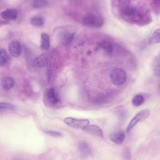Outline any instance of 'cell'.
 Here are the masks:
<instances>
[{"label":"cell","mask_w":160,"mask_h":160,"mask_svg":"<svg viewBox=\"0 0 160 160\" xmlns=\"http://www.w3.org/2000/svg\"><path fill=\"white\" fill-rule=\"evenodd\" d=\"M120 13L123 19L129 23L144 25L151 21V16L146 11L131 4L122 6Z\"/></svg>","instance_id":"6da1fadb"},{"label":"cell","mask_w":160,"mask_h":160,"mask_svg":"<svg viewBox=\"0 0 160 160\" xmlns=\"http://www.w3.org/2000/svg\"><path fill=\"white\" fill-rule=\"evenodd\" d=\"M82 23L84 26L91 28H100L103 25L104 20L100 15L91 12L83 17Z\"/></svg>","instance_id":"7a4b0ae2"},{"label":"cell","mask_w":160,"mask_h":160,"mask_svg":"<svg viewBox=\"0 0 160 160\" xmlns=\"http://www.w3.org/2000/svg\"><path fill=\"white\" fill-rule=\"evenodd\" d=\"M109 77L112 82L118 86L124 84L128 78L126 72L123 69L119 68H116L112 69L109 74Z\"/></svg>","instance_id":"3957f363"},{"label":"cell","mask_w":160,"mask_h":160,"mask_svg":"<svg viewBox=\"0 0 160 160\" xmlns=\"http://www.w3.org/2000/svg\"><path fill=\"white\" fill-rule=\"evenodd\" d=\"M45 102L51 106H55L59 104L60 98L54 88H48L44 92Z\"/></svg>","instance_id":"277c9868"},{"label":"cell","mask_w":160,"mask_h":160,"mask_svg":"<svg viewBox=\"0 0 160 160\" xmlns=\"http://www.w3.org/2000/svg\"><path fill=\"white\" fill-rule=\"evenodd\" d=\"M149 114L150 111L148 109H142L141 111L138 112L129 122L126 128V131L129 132L138 122L148 118Z\"/></svg>","instance_id":"5b68a950"},{"label":"cell","mask_w":160,"mask_h":160,"mask_svg":"<svg viewBox=\"0 0 160 160\" xmlns=\"http://www.w3.org/2000/svg\"><path fill=\"white\" fill-rule=\"evenodd\" d=\"M64 122L69 126L76 129H82L89 124V121L88 119L74 118L72 117H67L64 118Z\"/></svg>","instance_id":"8992f818"},{"label":"cell","mask_w":160,"mask_h":160,"mask_svg":"<svg viewBox=\"0 0 160 160\" xmlns=\"http://www.w3.org/2000/svg\"><path fill=\"white\" fill-rule=\"evenodd\" d=\"M9 54L12 57H18L21 54L22 47L21 42L18 40L11 41L8 46Z\"/></svg>","instance_id":"52a82bcc"},{"label":"cell","mask_w":160,"mask_h":160,"mask_svg":"<svg viewBox=\"0 0 160 160\" xmlns=\"http://www.w3.org/2000/svg\"><path fill=\"white\" fill-rule=\"evenodd\" d=\"M82 131L86 132L88 134H92L95 136L102 138L103 136V132L102 129L97 125L94 124H88L84 127Z\"/></svg>","instance_id":"ba28073f"},{"label":"cell","mask_w":160,"mask_h":160,"mask_svg":"<svg viewBox=\"0 0 160 160\" xmlns=\"http://www.w3.org/2000/svg\"><path fill=\"white\" fill-rule=\"evenodd\" d=\"M18 15V12L16 9H7L1 12V17L5 21L15 20Z\"/></svg>","instance_id":"9c48e42d"},{"label":"cell","mask_w":160,"mask_h":160,"mask_svg":"<svg viewBox=\"0 0 160 160\" xmlns=\"http://www.w3.org/2000/svg\"><path fill=\"white\" fill-rule=\"evenodd\" d=\"M49 62V56L47 53H44L38 56L34 61V65L38 68H44L48 65Z\"/></svg>","instance_id":"30bf717a"},{"label":"cell","mask_w":160,"mask_h":160,"mask_svg":"<svg viewBox=\"0 0 160 160\" xmlns=\"http://www.w3.org/2000/svg\"><path fill=\"white\" fill-rule=\"evenodd\" d=\"M109 139L112 142L116 144H121L124 141L125 134L123 131H116L110 134Z\"/></svg>","instance_id":"8fae6325"},{"label":"cell","mask_w":160,"mask_h":160,"mask_svg":"<svg viewBox=\"0 0 160 160\" xmlns=\"http://www.w3.org/2000/svg\"><path fill=\"white\" fill-rule=\"evenodd\" d=\"M1 85L3 89L8 91L12 89L14 86L15 82L14 80L11 77H4L1 81Z\"/></svg>","instance_id":"7c38bea8"},{"label":"cell","mask_w":160,"mask_h":160,"mask_svg":"<svg viewBox=\"0 0 160 160\" xmlns=\"http://www.w3.org/2000/svg\"><path fill=\"white\" fill-rule=\"evenodd\" d=\"M49 36L47 33L42 32L41 35V48L46 51L49 48Z\"/></svg>","instance_id":"4fadbf2b"},{"label":"cell","mask_w":160,"mask_h":160,"mask_svg":"<svg viewBox=\"0 0 160 160\" xmlns=\"http://www.w3.org/2000/svg\"><path fill=\"white\" fill-rule=\"evenodd\" d=\"M99 48L102 49L106 53L108 54H111L113 51V46L111 42L107 41H103L100 42L99 45Z\"/></svg>","instance_id":"5bb4252c"},{"label":"cell","mask_w":160,"mask_h":160,"mask_svg":"<svg viewBox=\"0 0 160 160\" xmlns=\"http://www.w3.org/2000/svg\"><path fill=\"white\" fill-rule=\"evenodd\" d=\"M9 60V56L8 52L4 49H1L0 50V65L4 66L8 64Z\"/></svg>","instance_id":"9a60e30c"},{"label":"cell","mask_w":160,"mask_h":160,"mask_svg":"<svg viewBox=\"0 0 160 160\" xmlns=\"http://www.w3.org/2000/svg\"><path fill=\"white\" fill-rule=\"evenodd\" d=\"M160 29L158 28L155 30L149 39V42L151 44H154L160 42Z\"/></svg>","instance_id":"2e32d148"},{"label":"cell","mask_w":160,"mask_h":160,"mask_svg":"<svg viewBox=\"0 0 160 160\" xmlns=\"http://www.w3.org/2000/svg\"><path fill=\"white\" fill-rule=\"evenodd\" d=\"M144 102V98L141 94H138L134 96L132 99V104L135 106H140Z\"/></svg>","instance_id":"e0dca14e"},{"label":"cell","mask_w":160,"mask_h":160,"mask_svg":"<svg viewBox=\"0 0 160 160\" xmlns=\"http://www.w3.org/2000/svg\"><path fill=\"white\" fill-rule=\"evenodd\" d=\"M31 23L35 27H41L44 23V19L41 16H34L31 19Z\"/></svg>","instance_id":"ac0fdd59"},{"label":"cell","mask_w":160,"mask_h":160,"mask_svg":"<svg viewBox=\"0 0 160 160\" xmlns=\"http://www.w3.org/2000/svg\"><path fill=\"white\" fill-rule=\"evenodd\" d=\"M74 39V34L71 32H65L62 34V41L64 44H70Z\"/></svg>","instance_id":"d6986e66"},{"label":"cell","mask_w":160,"mask_h":160,"mask_svg":"<svg viewBox=\"0 0 160 160\" xmlns=\"http://www.w3.org/2000/svg\"><path fill=\"white\" fill-rule=\"evenodd\" d=\"M152 68L154 73L156 76H159V56H157L152 63Z\"/></svg>","instance_id":"ffe728a7"},{"label":"cell","mask_w":160,"mask_h":160,"mask_svg":"<svg viewBox=\"0 0 160 160\" xmlns=\"http://www.w3.org/2000/svg\"><path fill=\"white\" fill-rule=\"evenodd\" d=\"M32 5L34 8H42L46 7L48 5V2L44 0H36L32 1Z\"/></svg>","instance_id":"44dd1931"},{"label":"cell","mask_w":160,"mask_h":160,"mask_svg":"<svg viewBox=\"0 0 160 160\" xmlns=\"http://www.w3.org/2000/svg\"><path fill=\"white\" fill-rule=\"evenodd\" d=\"M0 109L1 111L3 110H12L14 109V106L11 103L1 102L0 103Z\"/></svg>","instance_id":"7402d4cb"},{"label":"cell","mask_w":160,"mask_h":160,"mask_svg":"<svg viewBox=\"0 0 160 160\" xmlns=\"http://www.w3.org/2000/svg\"><path fill=\"white\" fill-rule=\"evenodd\" d=\"M152 8L154 9L156 14H159L160 12V1H153L151 3Z\"/></svg>","instance_id":"603a6c76"},{"label":"cell","mask_w":160,"mask_h":160,"mask_svg":"<svg viewBox=\"0 0 160 160\" xmlns=\"http://www.w3.org/2000/svg\"><path fill=\"white\" fill-rule=\"evenodd\" d=\"M46 134H47L49 136H52V137H60L61 136L62 134L59 132L58 131H51V130H48V131H44Z\"/></svg>","instance_id":"cb8c5ba5"}]
</instances>
